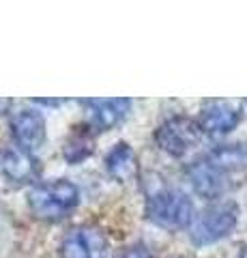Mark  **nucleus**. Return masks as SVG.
Wrapping results in <instances>:
<instances>
[{"instance_id": "1", "label": "nucleus", "mask_w": 247, "mask_h": 258, "mask_svg": "<svg viewBox=\"0 0 247 258\" xmlns=\"http://www.w3.org/2000/svg\"><path fill=\"white\" fill-rule=\"evenodd\" d=\"M79 203V189L67 179L39 183L28 194V207L39 220L60 222Z\"/></svg>"}, {"instance_id": "2", "label": "nucleus", "mask_w": 247, "mask_h": 258, "mask_svg": "<svg viewBox=\"0 0 247 258\" xmlns=\"http://www.w3.org/2000/svg\"><path fill=\"white\" fill-rule=\"evenodd\" d=\"M238 222V207L234 203H215L202 209L189 226V239L194 245H211L228 237Z\"/></svg>"}, {"instance_id": "3", "label": "nucleus", "mask_w": 247, "mask_h": 258, "mask_svg": "<svg viewBox=\"0 0 247 258\" xmlns=\"http://www.w3.org/2000/svg\"><path fill=\"white\" fill-rule=\"evenodd\" d=\"M146 217L159 228L181 230L194 222V205L187 194L179 189H161L146 203Z\"/></svg>"}, {"instance_id": "4", "label": "nucleus", "mask_w": 247, "mask_h": 258, "mask_svg": "<svg viewBox=\"0 0 247 258\" xmlns=\"http://www.w3.org/2000/svg\"><path fill=\"white\" fill-rule=\"evenodd\" d=\"M200 140H202V129L198 125V120H191L185 116L168 118L166 123L159 125L155 134L157 147L172 157H183L194 147H198Z\"/></svg>"}, {"instance_id": "5", "label": "nucleus", "mask_w": 247, "mask_h": 258, "mask_svg": "<svg viewBox=\"0 0 247 258\" xmlns=\"http://www.w3.org/2000/svg\"><path fill=\"white\" fill-rule=\"evenodd\" d=\"M243 112L232 101H209L200 112L198 125H200L202 134L211 136V138H221V136L230 134L236 125L241 123Z\"/></svg>"}, {"instance_id": "6", "label": "nucleus", "mask_w": 247, "mask_h": 258, "mask_svg": "<svg viewBox=\"0 0 247 258\" xmlns=\"http://www.w3.org/2000/svg\"><path fill=\"white\" fill-rule=\"evenodd\" d=\"M187 176H189V183L194 185V189L202 198H219L230 187L228 172L217 168L209 157L191 161L187 166Z\"/></svg>"}, {"instance_id": "7", "label": "nucleus", "mask_w": 247, "mask_h": 258, "mask_svg": "<svg viewBox=\"0 0 247 258\" xmlns=\"http://www.w3.org/2000/svg\"><path fill=\"white\" fill-rule=\"evenodd\" d=\"M11 136L18 149L33 153L45 140V120L37 110H20L11 118Z\"/></svg>"}, {"instance_id": "8", "label": "nucleus", "mask_w": 247, "mask_h": 258, "mask_svg": "<svg viewBox=\"0 0 247 258\" xmlns=\"http://www.w3.org/2000/svg\"><path fill=\"white\" fill-rule=\"evenodd\" d=\"M82 103L89 112L91 127L99 129V132L116 127L131 108L129 99H84Z\"/></svg>"}, {"instance_id": "9", "label": "nucleus", "mask_w": 247, "mask_h": 258, "mask_svg": "<svg viewBox=\"0 0 247 258\" xmlns=\"http://www.w3.org/2000/svg\"><path fill=\"white\" fill-rule=\"evenodd\" d=\"M0 172L11 183H30L39 176V161L33 157V153L22 149H9L0 153Z\"/></svg>"}, {"instance_id": "10", "label": "nucleus", "mask_w": 247, "mask_h": 258, "mask_svg": "<svg viewBox=\"0 0 247 258\" xmlns=\"http://www.w3.org/2000/svg\"><path fill=\"white\" fill-rule=\"evenodd\" d=\"M106 168H108V172L121 183H129L131 179H135L138 166H135V155H133L129 144L118 142L116 147L108 153Z\"/></svg>"}, {"instance_id": "11", "label": "nucleus", "mask_w": 247, "mask_h": 258, "mask_svg": "<svg viewBox=\"0 0 247 258\" xmlns=\"http://www.w3.org/2000/svg\"><path fill=\"white\" fill-rule=\"evenodd\" d=\"M211 161L224 172H234V170H245L247 168V144H221L215 147L209 155Z\"/></svg>"}, {"instance_id": "12", "label": "nucleus", "mask_w": 247, "mask_h": 258, "mask_svg": "<svg viewBox=\"0 0 247 258\" xmlns=\"http://www.w3.org/2000/svg\"><path fill=\"white\" fill-rule=\"evenodd\" d=\"M93 147H95V134L91 132V127L89 125L73 127V132L69 134L65 142L62 155H65L69 164H79L93 153Z\"/></svg>"}, {"instance_id": "13", "label": "nucleus", "mask_w": 247, "mask_h": 258, "mask_svg": "<svg viewBox=\"0 0 247 258\" xmlns=\"http://www.w3.org/2000/svg\"><path fill=\"white\" fill-rule=\"evenodd\" d=\"M99 237L84 228H73L60 243V258H95V241Z\"/></svg>"}, {"instance_id": "14", "label": "nucleus", "mask_w": 247, "mask_h": 258, "mask_svg": "<svg viewBox=\"0 0 247 258\" xmlns=\"http://www.w3.org/2000/svg\"><path fill=\"white\" fill-rule=\"evenodd\" d=\"M116 258H153V256H150L146 245H131V247L123 249Z\"/></svg>"}, {"instance_id": "15", "label": "nucleus", "mask_w": 247, "mask_h": 258, "mask_svg": "<svg viewBox=\"0 0 247 258\" xmlns=\"http://www.w3.org/2000/svg\"><path fill=\"white\" fill-rule=\"evenodd\" d=\"M35 103H39V106H47V108H56L62 103V99H33Z\"/></svg>"}, {"instance_id": "16", "label": "nucleus", "mask_w": 247, "mask_h": 258, "mask_svg": "<svg viewBox=\"0 0 247 258\" xmlns=\"http://www.w3.org/2000/svg\"><path fill=\"white\" fill-rule=\"evenodd\" d=\"M11 103H13L11 99H0V112H5L7 108H9V106H11Z\"/></svg>"}]
</instances>
